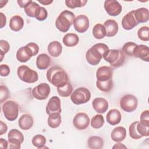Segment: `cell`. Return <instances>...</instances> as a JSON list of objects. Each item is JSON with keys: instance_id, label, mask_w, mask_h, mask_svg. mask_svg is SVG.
<instances>
[{"instance_id": "cell-4", "label": "cell", "mask_w": 149, "mask_h": 149, "mask_svg": "<svg viewBox=\"0 0 149 149\" xmlns=\"http://www.w3.org/2000/svg\"><path fill=\"white\" fill-rule=\"evenodd\" d=\"M39 51V47L35 42H30L20 47L16 52V59L20 62H26Z\"/></svg>"}, {"instance_id": "cell-9", "label": "cell", "mask_w": 149, "mask_h": 149, "mask_svg": "<svg viewBox=\"0 0 149 149\" xmlns=\"http://www.w3.org/2000/svg\"><path fill=\"white\" fill-rule=\"evenodd\" d=\"M138 105L137 98L132 94L123 95L120 100V107L125 112H132L136 109Z\"/></svg>"}, {"instance_id": "cell-8", "label": "cell", "mask_w": 149, "mask_h": 149, "mask_svg": "<svg viewBox=\"0 0 149 149\" xmlns=\"http://www.w3.org/2000/svg\"><path fill=\"white\" fill-rule=\"evenodd\" d=\"M2 108L3 115L7 120L14 121L17 119L19 114V106L16 102L8 100L4 102Z\"/></svg>"}, {"instance_id": "cell-11", "label": "cell", "mask_w": 149, "mask_h": 149, "mask_svg": "<svg viewBox=\"0 0 149 149\" xmlns=\"http://www.w3.org/2000/svg\"><path fill=\"white\" fill-rule=\"evenodd\" d=\"M51 92V88L49 86L42 83L36 86L32 90V95L33 97L38 100H46Z\"/></svg>"}, {"instance_id": "cell-48", "label": "cell", "mask_w": 149, "mask_h": 149, "mask_svg": "<svg viewBox=\"0 0 149 149\" xmlns=\"http://www.w3.org/2000/svg\"><path fill=\"white\" fill-rule=\"evenodd\" d=\"M0 15H1V28L2 29V28H3L6 25V16L2 12H0Z\"/></svg>"}, {"instance_id": "cell-12", "label": "cell", "mask_w": 149, "mask_h": 149, "mask_svg": "<svg viewBox=\"0 0 149 149\" xmlns=\"http://www.w3.org/2000/svg\"><path fill=\"white\" fill-rule=\"evenodd\" d=\"M90 121V118L86 113L79 112L73 118V124L77 129L81 130L87 128Z\"/></svg>"}, {"instance_id": "cell-26", "label": "cell", "mask_w": 149, "mask_h": 149, "mask_svg": "<svg viewBox=\"0 0 149 149\" xmlns=\"http://www.w3.org/2000/svg\"><path fill=\"white\" fill-rule=\"evenodd\" d=\"M47 50L49 54L52 57L59 56L62 51V47L61 44L58 41L51 42L47 47Z\"/></svg>"}, {"instance_id": "cell-37", "label": "cell", "mask_w": 149, "mask_h": 149, "mask_svg": "<svg viewBox=\"0 0 149 149\" xmlns=\"http://www.w3.org/2000/svg\"><path fill=\"white\" fill-rule=\"evenodd\" d=\"M87 2L86 0H66L65 4L67 7L74 9L76 8H81L84 6Z\"/></svg>"}, {"instance_id": "cell-28", "label": "cell", "mask_w": 149, "mask_h": 149, "mask_svg": "<svg viewBox=\"0 0 149 149\" xmlns=\"http://www.w3.org/2000/svg\"><path fill=\"white\" fill-rule=\"evenodd\" d=\"M63 44L68 47L76 46L79 41V38L76 34L68 33L65 34L62 40Z\"/></svg>"}, {"instance_id": "cell-6", "label": "cell", "mask_w": 149, "mask_h": 149, "mask_svg": "<svg viewBox=\"0 0 149 149\" xmlns=\"http://www.w3.org/2000/svg\"><path fill=\"white\" fill-rule=\"evenodd\" d=\"M17 74L22 81L27 83H35L38 79L37 72L26 65H21L18 67Z\"/></svg>"}, {"instance_id": "cell-45", "label": "cell", "mask_w": 149, "mask_h": 149, "mask_svg": "<svg viewBox=\"0 0 149 149\" xmlns=\"http://www.w3.org/2000/svg\"><path fill=\"white\" fill-rule=\"evenodd\" d=\"M142 124L149 126V111H144L140 115V122Z\"/></svg>"}, {"instance_id": "cell-27", "label": "cell", "mask_w": 149, "mask_h": 149, "mask_svg": "<svg viewBox=\"0 0 149 149\" xmlns=\"http://www.w3.org/2000/svg\"><path fill=\"white\" fill-rule=\"evenodd\" d=\"M24 26V20L19 15H15L11 17L9 21V27L14 31H19Z\"/></svg>"}, {"instance_id": "cell-52", "label": "cell", "mask_w": 149, "mask_h": 149, "mask_svg": "<svg viewBox=\"0 0 149 149\" xmlns=\"http://www.w3.org/2000/svg\"><path fill=\"white\" fill-rule=\"evenodd\" d=\"M38 2L40 3H42L44 5H48L53 2V1H49V0H43V1H38Z\"/></svg>"}, {"instance_id": "cell-40", "label": "cell", "mask_w": 149, "mask_h": 149, "mask_svg": "<svg viewBox=\"0 0 149 149\" xmlns=\"http://www.w3.org/2000/svg\"><path fill=\"white\" fill-rule=\"evenodd\" d=\"M149 29L148 26H143L137 31L138 37L143 41H148L149 40Z\"/></svg>"}, {"instance_id": "cell-16", "label": "cell", "mask_w": 149, "mask_h": 149, "mask_svg": "<svg viewBox=\"0 0 149 149\" xmlns=\"http://www.w3.org/2000/svg\"><path fill=\"white\" fill-rule=\"evenodd\" d=\"M112 69L107 66L100 67L96 72L97 79L100 81H106L112 79Z\"/></svg>"}, {"instance_id": "cell-43", "label": "cell", "mask_w": 149, "mask_h": 149, "mask_svg": "<svg viewBox=\"0 0 149 149\" xmlns=\"http://www.w3.org/2000/svg\"><path fill=\"white\" fill-rule=\"evenodd\" d=\"M136 129L139 134H140L142 137H147L149 136V126H147L139 122L137 125Z\"/></svg>"}, {"instance_id": "cell-21", "label": "cell", "mask_w": 149, "mask_h": 149, "mask_svg": "<svg viewBox=\"0 0 149 149\" xmlns=\"http://www.w3.org/2000/svg\"><path fill=\"white\" fill-rule=\"evenodd\" d=\"M122 116L120 111L116 109H112L109 111L106 116L107 122L112 126L118 125L121 121Z\"/></svg>"}, {"instance_id": "cell-14", "label": "cell", "mask_w": 149, "mask_h": 149, "mask_svg": "<svg viewBox=\"0 0 149 149\" xmlns=\"http://www.w3.org/2000/svg\"><path fill=\"white\" fill-rule=\"evenodd\" d=\"M73 24L76 31L83 33L86 32L88 29L89 19L87 16L80 15L75 18Z\"/></svg>"}, {"instance_id": "cell-18", "label": "cell", "mask_w": 149, "mask_h": 149, "mask_svg": "<svg viewBox=\"0 0 149 149\" xmlns=\"http://www.w3.org/2000/svg\"><path fill=\"white\" fill-rule=\"evenodd\" d=\"M133 55L134 56L140 58L141 60L149 61V48L146 45H137L133 50Z\"/></svg>"}, {"instance_id": "cell-35", "label": "cell", "mask_w": 149, "mask_h": 149, "mask_svg": "<svg viewBox=\"0 0 149 149\" xmlns=\"http://www.w3.org/2000/svg\"><path fill=\"white\" fill-rule=\"evenodd\" d=\"M105 120L104 117L100 114L95 115L91 120V126L94 129H100L104 125Z\"/></svg>"}, {"instance_id": "cell-29", "label": "cell", "mask_w": 149, "mask_h": 149, "mask_svg": "<svg viewBox=\"0 0 149 149\" xmlns=\"http://www.w3.org/2000/svg\"><path fill=\"white\" fill-rule=\"evenodd\" d=\"M87 145L88 148L91 149H101L103 147L104 140L100 136H91L88 139Z\"/></svg>"}, {"instance_id": "cell-7", "label": "cell", "mask_w": 149, "mask_h": 149, "mask_svg": "<svg viewBox=\"0 0 149 149\" xmlns=\"http://www.w3.org/2000/svg\"><path fill=\"white\" fill-rule=\"evenodd\" d=\"M91 98L90 90L85 87H79L74 90L70 96L71 101L76 105H80L87 102Z\"/></svg>"}, {"instance_id": "cell-42", "label": "cell", "mask_w": 149, "mask_h": 149, "mask_svg": "<svg viewBox=\"0 0 149 149\" xmlns=\"http://www.w3.org/2000/svg\"><path fill=\"white\" fill-rule=\"evenodd\" d=\"M0 55H1V62L2 61L3 57L5 54H6L9 49H10V45L8 42L4 40H0Z\"/></svg>"}, {"instance_id": "cell-24", "label": "cell", "mask_w": 149, "mask_h": 149, "mask_svg": "<svg viewBox=\"0 0 149 149\" xmlns=\"http://www.w3.org/2000/svg\"><path fill=\"white\" fill-rule=\"evenodd\" d=\"M134 16L138 23H145L148 20L149 11L146 8H140L136 10H133Z\"/></svg>"}, {"instance_id": "cell-13", "label": "cell", "mask_w": 149, "mask_h": 149, "mask_svg": "<svg viewBox=\"0 0 149 149\" xmlns=\"http://www.w3.org/2000/svg\"><path fill=\"white\" fill-rule=\"evenodd\" d=\"M104 9L109 16H116L119 15L122 10L121 5L115 0H107L104 2Z\"/></svg>"}, {"instance_id": "cell-51", "label": "cell", "mask_w": 149, "mask_h": 149, "mask_svg": "<svg viewBox=\"0 0 149 149\" xmlns=\"http://www.w3.org/2000/svg\"><path fill=\"white\" fill-rule=\"evenodd\" d=\"M113 148H126L127 147L125 146H124L123 145V144H122V143H118V144H115L113 146V147H112Z\"/></svg>"}, {"instance_id": "cell-41", "label": "cell", "mask_w": 149, "mask_h": 149, "mask_svg": "<svg viewBox=\"0 0 149 149\" xmlns=\"http://www.w3.org/2000/svg\"><path fill=\"white\" fill-rule=\"evenodd\" d=\"M48 16V12L44 7L40 6L37 9L35 17L39 21H43L47 19Z\"/></svg>"}, {"instance_id": "cell-25", "label": "cell", "mask_w": 149, "mask_h": 149, "mask_svg": "<svg viewBox=\"0 0 149 149\" xmlns=\"http://www.w3.org/2000/svg\"><path fill=\"white\" fill-rule=\"evenodd\" d=\"M51 63V58L46 54H41L36 59V66L40 70L47 69Z\"/></svg>"}, {"instance_id": "cell-17", "label": "cell", "mask_w": 149, "mask_h": 149, "mask_svg": "<svg viewBox=\"0 0 149 149\" xmlns=\"http://www.w3.org/2000/svg\"><path fill=\"white\" fill-rule=\"evenodd\" d=\"M139 24L138 22L135 19L133 13V10L128 12L123 16L122 20V27L126 30L133 29L134 27Z\"/></svg>"}, {"instance_id": "cell-15", "label": "cell", "mask_w": 149, "mask_h": 149, "mask_svg": "<svg viewBox=\"0 0 149 149\" xmlns=\"http://www.w3.org/2000/svg\"><path fill=\"white\" fill-rule=\"evenodd\" d=\"M46 113L49 115L54 112H61V104L59 98L57 96L52 97L48 101L45 108Z\"/></svg>"}, {"instance_id": "cell-36", "label": "cell", "mask_w": 149, "mask_h": 149, "mask_svg": "<svg viewBox=\"0 0 149 149\" xmlns=\"http://www.w3.org/2000/svg\"><path fill=\"white\" fill-rule=\"evenodd\" d=\"M32 144L38 148H42L46 143V138L41 134H37L33 137Z\"/></svg>"}, {"instance_id": "cell-38", "label": "cell", "mask_w": 149, "mask_h": 149, "mask_svg": "<svg viewBox=\"0 0 149 149\" xmlns=\"http://www.w3.org/2000/svg\"><path fill=\"white\" fill-rule=\"evenodd\" d=\"M137 45L136 44L133 42H126L123 46L122 47V52L123 54H126L127 56H133V50L136 46Z\"/></svg>"}, {"instance_id": "cell-50", "label": "cell", "mask_w": 149, "mask_h": 149, "mask_svg": "<svg viewBox=\"0 0 149 149\" xmlns=\"http://www.w3.org/2000/svg\"><path fill=\"white\" fill-rule=\"evenodd\" d=\"M30 0H27V1H20V0H19V1H17V3L19 4V5L20 6V8H24L26 5H27V4L30 2Z\"/></svg>"}, {"instance_id": "cell-3", "label": "cell", "mask_w": 149, "mask_h": 149, "mask_svg": "<svg viewBox=\"0 0 149 149\" xmlns=\"http://www.w3.org/2000/svg\"><path fill=\"white\" fill-rule=\"evenodd\" d=\"M74 14L69 10H63L56 19L55 26L61 32H67L75 19Z\"/></svg>"}, {"instance_id": "cell-10", "label": "cell", "mask_w": 149, "mask_h": 149, "mask_svg": "<svg viewBox=\"0 0 149 149\" xmlns=\"http://www.w3.org/2000/svg\"><path fill=\"white\" fill-rule=\"evenodd\" d=\"M8 142L10 148H20L21 144L24 141V136L21 132L16 129L9 130L8 134Z\"/></svg>"}, {"instance_id": "cell-30", "label": "cell", "mask_w": 149, "mask_h": 149, "mask_svg": "<svg viewBox=\"0 0 149 149\" xmlns=\"http://www.w3.org/2000/svg\"><path fill=\"white\" fill-rule=\"evenodd\" d=\"M61 116L60 113H52L49 115L48 118V125L51 128H56L61 123Z\"/></svg>"}, {"instance_id": "cell-20", "label": "cell", "mask_w": 149, "mask_h": 149, "mask_svg": "<svg viewBox=\"0 0 149 149\" xmlns=\"http://www.w3.org/2000/svg\"><path fill=\"white\" fill-rule=\"evenodd\" d=\"M106 30V36L107 37H113L118 31V23L113 19L107 20L104 24Z\"/></svg>"}, {"instance_id": "cell-39", "label": "cell", "mask_w": 149, "mask_h": 149, "mask_svg": "<svg viewBox=\"0 0 149 149\" xmlns=\"http://www.w3.org/2000/svg\"><path fill=\"white\" fill-rule=\"evenodd\" d=\"M138 122L139 121H136L133 122L132 123H131V125L129 126V127L130 137L133 139H135V140L140 139L142 137V136L140 134H139L136 129Z\"/></svg>"}, {"instance_id": "cell-19", "label": "cell", "mask_w": 149, "mask_h": 149, "mask_svg": "<svg viewBox=\"0 0 149 149\" xmlns=\"http://www.w3.org/2000/svg\"><path fill=\"white\" fill-rule=\"evenodd\" d=\"M92 106L97 113H104L108 108V102L105 98L98 97L94 99L92 102Z\"/></svg>"}, {"instance_id": "cell-31", "label": "cell", "mask_w": 149, "mask_h": 149, "mask_svg": "<svg viewBox=\"0 0 149 149\" xmlns=\"http://www.w3.org/2000/svg\"><path fill=\"white\" fill-rule=\"evenodd\" d=\"M40 6L36 2L30 1L27 5L24 8L26 14L31 17H35L36 12Z\"/></svg>"}, {"instance_id": "cell-23", "label": "cell", "mask_w": 149, "mask_h": 149, "mask_svg": "<svg viewBox=\"0 0 149 149\" xmlns=\"http://www.w3.org/2000/svg\"><path fill=\"white\" fill-rule=\"evenodd\" d=\"M126 136V129L122 126H118L115 127L111 134L112 140L115 142H121L125 140Z\"/></svg>"}, {"instance_id": "cell-5", "label": "cell", "mask_w": 149, "mask_h": 149, "mask_svg": "<svg viewBox=\"0 0 149 149\" xmlns=\"http://www.w3.org/2000/svg\"><path fill=\"white\" fill-rule=\"evenodd\" d=\"M105 61L108 62L113 68H119L122 66L125 61V56L123 52L119 49H109L103 56Z\"/></svg>"}, {"instance_id": "cell-33", "label": "cell", "mask_w": 149, "mask_h": 149, "mask_svg": "<svg viewBox=\"0 0 149 149\" xmlns=\"http://www.w3.org/2000/svg\"><path fill=\"white\" fill-rule=\"evenodd\" d=\"M113 80L112 79L106 81H100L97 80L96 86L101 91L103 92H109L113 88Z\"/></svg>"}, {"instance_id": "cell-32", "label": "cell", "mask_w": 149, "mask_h": 149, "mask_svg": "<svg viewBox=\"0 0 149 149\" xmlns=\"http://www.w3.org/2000/svg\"><path fill=\"white\" fill-rule=\"evenodd\" d=\"M93 35L96 39H102L106 36L105 29L102 24H96L93 29Z\"/></svg>"}, {"instance_id": "cell-47", "label": "cell", "mask_w": 149, "mask_h": 149, "mask_svg": "<svg viewBox=\"0 0 149 149\" xmlns=\"http://www.w3.org/2000/svg\"><path fill=\"white\" fill-rule=\"evenodd\" d=\"M8 130V126L6 124L3 122L2 120L0 121V135H2L5 133Z\"/></svg>"}, {"instance_id": "cell-22", "label": "cell", "mask_w": 149, "mask_h": 149, "mask_svg": "<svg viewBox=\"0 0 149 149\" xmlns=\"http://www.w3.org/2000/svg\"><path fill=\"white\" fill-rule=\"evenodd\" d=\"M34 120L33 117L27 113L22 115L18 120V125L20 128L24 130L30 129L33 125Z\"/></svg>"}, {"instance_id": "cell-1", "label": "cell", "mask_w": 149, "mask_h": 149, "mask_svg": "<svg viewBox=\"0 0 149 149\" xmlns=\"http://www.w3.org/2000/svg\"><path fill=\"white\" fill-rule=\"evenodd\" d=\"M47 78L50 83L56 87H63L69 81L67 73L58 66H54L48 70Z\"/></svg>"}, {"instance_id": "cell-2", "label": "cell", "mask_w": 149, "mask_h": 149, "mask_svg": "<svg viewBox=\"0 0 149 149\" xmlns=\"http://www.w3.org/2000/svg\"><path fill=\"white\" fill-rule=\"evenodd\" d=\"M109 50V47L105 44H95L86 52V60L91 65H97L100 62L101 59Z\"/></svg>"}, {"instance_id": "cell-46", "label": "cell", "mask_w": 149, "mask_h": 149, "mask_svg": "<svg viewBox=\"0 0 149 149\" xmlns=\"http://www.w3.org/2000/svg\"><path fill=\"white\" fill-rule=\"evenodd\" d=\"M0 72H1V76L3 77L7 76L10 73V68L9 67L5 64H2L0 66Z\"/></svg>"}, {"instance_id": "cell-49", "label": "cell", "mask_w": 149, "mask_h": 149, "mask_svg": "<svg viewBox=\"0 0 149 149\" xmlns=\"http://www.w3.org/2000/svg\"><path fill=\"white\" fill-rule=\"evenodd\" d=\"M8 142L7 141L2 138L0 139V148H3V149H6L8 148Z\"/></svg>"}, {"instance_id": "cell-34", "label": "cell", "mask_w": 149, "mask_h": 149, "mask_svg": "<svg viewBox=\"0 0 149 149\" xmlns=\"http://www.w3.org/2000/svg\"><path fill=\"white\" fill-rule=\"evenodd\" d=\"M73 91V87L71 83L68 81L63 87H57V92L58 94L62 97H68L72 94Z\"/></svg>"}, {"instance_id": "cell-44", "label": "cell", "mask_w": 149, "mask_h": 149, "mask_svg": "<svg viewBox=\"0 0 149 149\" xmlns=\"http://www.w3.org/2000/svg\"><path fill=\"white\" fill-rule=\"evenodd\" d=\"M0 98H1V103L3 102V101H6L8 98L10 97V93L5 86L1 85L0 86Z\"/></svg>"}]
</instances>
